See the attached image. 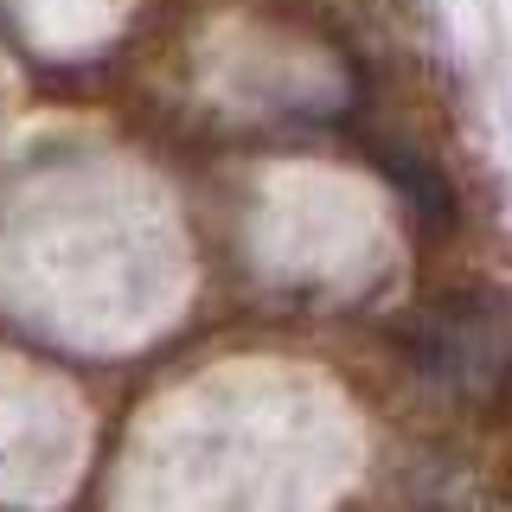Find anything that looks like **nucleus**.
Returning a JSON list of instances; mask_svg holds the SVG:
<instances>
[{
    "mask_svg": "<svg viewBox=\"0 0 512 512\" xmlns=\"http://www.w3.org/2000/svg\"><path fill=\"white\" fill-rule=\"evenodd\" d=\"M397 352L410 359L416 378L442 384L448 397L487 404L512 384V333L480 295H436L404 314Z\"/></svg>",
    "mask_w": 512,
    "mask_h": 512,
    "instance_id": "1",
    "label": "nucleus"
},
{
    "mask_svg": "<svg viewBox=\"0 0 512 512\" xmlns=\"http://www.w3.org/2000/svg\"><path fill=\"white\" fill-rule=\"evenodd\" d=\"M378 173L391 180L397 205H404L410 231L423 237V244H442V237H455V224H461V199H455L448 173H442L429 154L404 148V141H378Z\"/></svg>",
    "mask_w": 512,
    "mask_h": 512,
    "instance_id": "2",
    "label": "nucleus"
}]
</instances>
